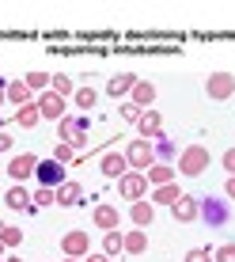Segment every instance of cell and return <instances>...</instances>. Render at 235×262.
I'll return each mask as SVG.
<instances>
[{
	"label": "cell",
	"instance_id": "cell-1",
	"mask_svg": "<svg viewBox=\"0 0 235 262\" xmlns=\"http://www.w3.org/2000/svg\"><path fill=\"white\" fill-rule=\"evenodd\" d=\"M197 216L209 224V232H220V228H228V224H231V205L220 202V198H205Z\"/></svg>",
	"mask_w": 235,
	"mask_h": 262
},
{
	"label": "cell",
	"instance_id": "cell-2",
	"mask_svg": "<svg viewBox=\"0 0 235 262\" xmlns=\"http://www.w3.org/2000/svg\"><path fill=\"white\" fill-rule=\"evenodd\" d=\"M209 148L205 144H190V148L178 152V171L182 175H201V171H209Z\"/></svg>",
	"mask_w": 235,
	"mask_h": 262
},
{
	"label": "cell",
	"instance_id": "cell-3",
	"mask_svg": "<svg viewBox=\"0 0 235 262\" xmlns=\"http://www.w3.org/2000/svg\"><path fill=\"white\" fill-rule=\"evenodd\" d=\"M57 141L72 144V148H80V144H87V118H61L57 122Z\"/></svg>",
	"mask_w": 235,
	"mask_h": 262
},
{
	"label": "cell",
	"instance_id": "cell-4",
	"mask_svg": "<svg viewBox=\"0 0 235 262\" xmlns=\"http://www.w3.org/2000/svg\"><path fill=\"white\" fill-rule=\"evenodd\" d=\"M118 194H122L125 202H140V198H148V179H144V171H125V175L118 179Z\"/></svg>",
	"mask_w": 235,
	"mask_h": 262
},
{
	"label": "cell",
	"instance_id": "cell-5",
	"mask_svg": "<svg viewBox=\"0 0 235 262\" xmlns=\"http://www.w3.org/2000/svg\"><path fill=\"white\" fill-rule=\"evenodd\" d=\"M61 251H65V258L91 255V236H87V232H65V236H61Z\"/></svg>",
	"mask_w": 235,
	"mask_h": 262
},
{
	"label": "cell",
	"instance_id": "cell-6",
	"mask_svg": "<svg viewBox=\"0 0 235 262\" xmlns=\"http://www.w3.org/2000/svg\"><path fill=\"white\" fill-rule=\"evenodd\" d=\"M205 92H209V99H216V103H220V99H231L235 95V76L231 72H213V76L205 80Z\"/></svg>",
	"mask_w": 235,
	"mask_h": 262
},
{
	"label": "cell",
	"instance_id": "cell-7",
	"mask_svg": "<svg viewBox=\"0 0 235 262\" xmlns=\"http://www.w3.org/2000/svg\"><path fill=\"white\" fill-rule=\"evenodd\" d=\"M65 164H57V160H38V171H34V179H38V186H50V190H57L61 183H65Z\"/></svg>",
	"mask_w": 235,
	"mask_h": 262
},
{
	"label": "cell",
	"instance_id": "cell-8",
	"mask_svg": "<svg viewBox=\"0 0 235 262\" xmlns=\"http://www.w3.org/2000/svg\"><path fill=\"white\" fill-rule=\"evenodd\" d=\"M34 171H38V156H31V152H23V156H12V160H8V175H12L15 183H23V179H34Z\"/></svg>",
	"mask_w": 235,
	"mask_h": 262
},
{
	"label": "cell",
	"instance_id": "cell-9",
	"mask_svg": "<svg viewBox=\"0 0 235 262\" xmlns=\"http://www.w3.org/2000/svg\"><path fill=\"white\" fill-rule=\"evenodd\" d=\"M125 160H129V167L148 171V167H152V160H156V152H152V144H148V141H133L129 148H125Z\"/></svg>",
	"mask_w": 235,
	"mask_h": 262
},
{
	"label": "cell",
	"instance_id": "cell-10",
	"mask_svg": "<svg viewBox=\"0 0 235 262\" xmlns=\"http://www.w3.org/2000/svg\"><path fill=\"white\" fill-rule=\"evenodd\" d=\"M171 213H175L178 224H190V221H197V213H201V202H197L194 194H178V202L171 205Z\"/></svg>",
	"mask_w": 235,
	"mask_h": 262
},
{
	"label": "cell",
	"instance_id": "cell-11",
	"mask_svg": "<svg viewBox=\"0 0 235 262\" xmlns=\"http://www.w3.org/2000/svg\"><path fill=\"white\" fill-rule=\"evenodd\" d=\"M38 111H42V118L61 122V118H65V99H61L57 92H42L38 95Z\"/></svg>",
	"mask_w": 235,
	"mask_h": 262
},
{
	"label": "cell",
	"instance_id": "cell-12",
	"mask_svg": "<svg viewBox=\"0 0 235 262\" xmlns=\"http://www.w3.org/2000/svg\"><path fill=\"white\" fill-rule=\"evenodd\" d=\"M99 167H103V175H106V179H122L125 171H129V160H125V152H103Z\"/></svg>",
	"mask_w": 235,
	"mask_h": 262
},
{
	"label": "cell",
	"instance_id": "cell-13",
	"mask_svg": "<svg viewBox=\"0 0 235 262\" xmlns=\"http://www.w3.org/2000/svg\"><path fill=\"white\" fill-rule=\"evenodd\" d=\"M137 129H140V137H144V141H148V137L156 141L159 133H163V118H159V111H144V114H140V122H137Z\"/></svg>",
	"mask_w": 235,
	"mask_h": 262
},
{
	"label": "cell",
	"instance_id": "cell-14",
	"mask_svg": "<svg viewBox=\"0 0 235 262\" xmlns=\"http://www.w3.org/2000/svg\"><path fill=\"white\" fill-rule=\"evenodd\" d=\"M129 216H133V224H137V228H148V224L156 221V202H148V198H140V202H133Z\"/></svg>",
	"mask_w": 235,
	"mask_h": 262
},
{
	"label": "cell",
	"instance_id": "cell-15",
	"mask_svg": "<svg viewBox=\"0 0 235 262\" xmlns=\"http://www.w3.org/2000/svg\"><path fill=\"white\" fill-rule=\"evenodd\" d=\"M91 221H95V228H103V232H114L122 216H118V209H114V205H95Z\"/></svg>",
	"mask_w": 235,
	"mask_h": 262
},
{
	"label": "cell",
	"instance_id": "cell-16",
	"mask_svg": "<svg viewBox=\"0 0 235 262\" xmlns=\"http://www.w3.org/2000/svg\"><path fill=\"white\" fill-rule=\"evenodd\" d=\"M133 84H137V76H133V72H118V76H110L106 80V95H129L133 92Z\"/></svg>",
	"mask_w": 235,
	"mask_h": 262
},
{
	"label": "cell",
	"instance_id": "cell-17",
	"mask_svg": "<svg viewBox=\"0 0 235 262\" xmlns=\"http://www.w3.org/2000/svg\"><path fill=\"white\" fill-rule=\"evenodd\" d=\"M42 122V111H38V103H27L15 111V125H23V129H34V125Z\"/></svg>",
	"mask_w": 235,
	"mask_h": 262
},
{
	"label": "cell",
	"instance_id": "cell-18",
	"mask_svg": "<svg viewBox=\"0 0 235 262\" xmlns=\"http://www.w3.org/2000/svg\"><path fill=\"white\" fill-rule=\"evenodd\" d=\"M80 202H84L80 183H61L57 186V205H80Z\"/></svg>",
	"mask_w": 235,
	"mask_h": 262
},
{
	"label": "cell",
	"instance_id": "cell-19",
	"mask_svg": "<svg viewBox=\"0 0 235 262\" xmlns=\"http://www.w3.org/2000/svg\"><path fill=\"white\" fill-rule=\"evenodd\" d=\"M133 103H137L140 106V111H144V106H152V99H156V88H152L148 84V80H137V84H133Z\"/></svg>",
	"mask_w": 235,
	"mask_h": 262
},
{
	"label": "cell",
	"instance_id": "cell-20",
	"mask_svg": "<svg viewBox=\"0 0 235 262\" xmlns=\"http://www.w3.org/2000/svg\"><path fill=\"white\" fill-rule=\"evenodd\" d=\"M4 202L12 205V209H34V202H31V194H27V186H12V190L4 194Z\"/></svg>",
	"mask_w": 235,
	"mask_h": 262
},
{
	"label": "cell",
	"instance_id": "cell-21",
	"mask_svg": "<svg viewBox=\"0 0 235 262\" xmlns=\"http://www.w3.org/2000/svg\"><path fill=\"white\" fill-rule=\"evenodd\" d=\"M144 179H148V183H156V186H163V183H175V167H171V164H152Z\"/></svg>",
	"mask_w": 235,
	"mask_h": 262
},
{
	"label": "cell",
	"instance_id": "cell-22",
	"mask_svg": "<svg viewBox=\"0 0 235 262\" xmlns=\"http://www.w3.org/2000/svg\"><path fill=\"white\" fill-rule=\"evenodd\" d=\"M8 103L27 106V103H31V88H27L23 80H12V84H8Z\"/></svg>",
	"mask_w": 235,
	"mask_h": 262
},
{
	"label": "cell",
	"instance_id": "cell-23",
	"mask_svg": "<svg viewBox=\"0 0 235 262\" xmlns=\"http://www.w3.org/2000/svg\"><path fill=\"white\" fill-rule=\"evenodd\" d=\"M144 247H148V232H125V251L129 255H144Z\"/></svg>",
	"mask_w": 235,
	"mask_h": 262
},
{
	"label": "cell",
	"instance_id": "cell-24",
	"mask_svg": "<svg viewBox=\"0 0 235 262\" xmlns=\"http://www.w3.org/2000/svg\"><path fill=\"white\" fill-rule=\"evenodd\" d=\"M178 194H182V190H178L175 183H163V186H156V190H152L148 202H167V205H175V202H178Z\"/></svg>",
	"mask_w": 235,
	"mask_h": 262
},
{
	"label": "cell",
	"instance_id": "cell-25",
	"mask_svg": "<svg viewBox=\"0 0 235 262\" xmlns=\"http://www.w3.org/2000/svg\"><path fill=\"white\" fill-rule=\"evenodd\" d=\"M118 251H125V236L114 228V232H106V236H103V255H110V258H114Z\"/></svg>",
	"mask_w": 235,
	"mask_h": 262
},
{
	"label": "cell",
	"instance_id": "cell-26",
	"mask_svg": "<svg viewBox=\"0 0 235 262\" xmlns=\"http://www.w3.org/2000/svg\"><path fill=\"white\" fill-rule=\"evenodd\" d=\"M152 152H156V156H159V160H163V164H167V160H175V156H178V148H175V141H167V137H163V133H159V137H156V144H152Z\"/></svg>",
	"mask_w": 235,
	"mask_h": 262
},
{
	"label": "cell",
	"instance_id": "cell-27",
	"mask_svg": "<svg viewBox=\"0 0 235 262\" xmlns=\"http://www.w3.org/2000/svg\"><path fill=\"white\" fill-rule=\"evenodd\" d=\"M50 72H27V80H23V84L27 88H31V92H46V88H50Z\"/></svg>",
	"mask_w": 235,
	"mask_h": 262
},
{
	"label": "cell",
	"instance_id": "cell-28",
	"mask_svg": "<svg viewBox=\"0 0 235 262\" xmlns=\"http://www.w3.org/2000/svg\"><path fill=\"white\" fill-rule=\"evenodd\" d=\"M95 88H76V106H80V111H91V106H95Z\"/></svg>",
	"mask_w": 235,
	"mask_h": 262
},
{
	"label": "cell",
	"instance_id": "cell-29",
	"mask_svg": "<svg viewBox=\"0 0 235 262\" xmlns=\"http://www.w3.org/2000/svg\"><path fill=\"white\" fill-rule=\"evenodd\" d=\"M50 88H53V92H57L61 99H65V95H76V88H72V80H68V76H61V72H57V76L50 80Z\"/></svg>",
	"mask_w": 235,
	"mask_h": 262
},
{
	"label": "cell",
	"instance_id": "cell-30",
	"mask_svg": "<svg viewBox=\"0 0 235 262\" xmlns=\"http://www.w3.org/2000/svg\"><path fill=\"white\" fill-rule=\"evenodd\" d=\"M31 202H34V205H53V202H57V190H50V186H38V190L31 194Z\"/></svg>",
	"mask_w": 235,
	"mask_h": 262
},
{
	"label": "cell",
	"instance_id": "cell-31",
	"mask_svg": "<svg viewBox=\"0 0 235 262\" xmlns=\"http://www.w3.org/2000/svg\"><path fill=\"white\" fill-rule=\"evenodd\" d=\"M72 152H76V148H72V144L57 141V148H53V160H57V164H72V160H76V156H72Z\"/></svg>",
	"mask_w": 235,
	"mask_h": 262
},
{
	"label": "cell",
	"instance_id": "cell-32",
	"mask_svg": "<svg viewBox=\"0 0 235 262\" xmlns=\"http://www.w3.org/2000/svg\"><path fill=\"white\" fill-rule=\"evenodd\" d=\"M0 239H4V247H19V243H23V228H4Z\"/></svg>",
	"mask_w": 235,
	"mask_h": 262
},
{
	"label": "cell",
	"instance_id": "cell-33",
	"mask_svg": "<svg viewBox=\"0 0 235 262\" xmlns=\"http://www.w3.org/2000/svg\"><path fill=\"white\" fill-rule=\"evenodd\" d=\"M216 262H235V243H220V247L213 251Z\"/></svg>",
	"mask_w": 235,
	"mask_h": 262
},
{
	"label": "cell",
	"instance_id": "cell-34",
	"mask_svg": "<svg viewBox=\"0 0 235 262\" xmlns=\"http://www.w3.org/2000/svg\"><path fill=\"white\" fill-rule=\"evenodd\" d=\"M140 114H144V111H140L137 103H122V118H125V122L137 125V122H140Z\"/></svg>",
	"mask_w": 235,
	"mask_h": 262
},
{
	"label": "cell",
	"instance_id": "cell-35",
	"mask_svg": "<svg viewBox=\"0 0 235 262\" xmlns=\"http://www.w3.org/2000/svg\"><path fill=\"white\" fill-rule=\"evenodd\" d=\"M186 262H209V251H205V247H194V251L186 255Z\"/></svg>",
	"mask_w": 235,
	"mask_h": 262
},
{
	"label": "cell",
	"instance_id": "cell-36",
	"mask_svg": "<svg viewBox=\"0 0 235 262\" xmlns=\"http://www.w3.org/2000/svg\"><path fill=\"white\" fill-rule=\"evenodd\" d=\"M220 164H224V171H231V175H235V148L224 152V156H220Z\"/></svg>",
	"mask_w": 235,
	"mask_h": 262
},
{
	"label": "cell",
	"instance_id": "cell-37",
	"mask_svg": "<svg viewBox=\"0 0 235 262\" xmlns=\"http://www.w3.org/2000/svg\"><path fill=\"white\" fill-rule=\"evenodd\" d=\"M8 148H12V137H8V133L0 129V152H8Z\"/></svg>",
	"mask_w": 235,
	"mask_h": 262
},
{
	"label": "cell",
	"instance_id": "cell-38",
	"mask_svg": "<svg viewBox=\"0 0 235 262\" xmlns=\"http://www.w3.org/2000/svg\"><path fill=\"white\" fill-rule=\"evenodd\" d=\"M87 262H110V255H103V251H99V255H87Z\"/></svg>",
	"mask_w": 235,
	"mask_h": 262
},
{
	"label": "cell",
	"instance_id": "cell-39",
	"mask_svg": "<svg viewBox=\"0 0 235 262\" xmlns=\"http://www.w3.org/2000/svg\"><path fill=\"white\" fill-rule=\"evenodd\" d=\"M224 190H228V198H231V202H235V175L228 179V186H224Z\"/></svg>",
	"mask_w": 235,
	"mask_h": 262
},
{
	"label": "cell",
	"instance_id": "cell-40",
	"mask_svg": "<svg viewBox=\"0 0 235 262\" xmlns=\"http://www.w3.org/2000/svg\"><path fill=\"white\" fill-rule=\"evenodd\" d=\"M4 228H8V224H4V221H0V232H4ZM0 255H4V239H0Z\"/></svg>",
	"mask_w": 235,
	"mask_h": 262
},
{
	"label": "cell",
	"instance_id": "cell-41",
	"mask_svg": "<svg viewBox=\"0 0 235 262\" xmlns=\"http://www.w3.org/2000/svg\"><path fill=\"white\" fill-rule=\"evenodd\" d=\"M4 99H8V88H4V84H0V103H4Z\"/></svg>",
	"mask_w": 235,
	"mask_h": 262
},
{
	"label": "cell",
	"instance_id": "cell-42",
	"mask_svg": "<svg viewBox=\"0 0 235 262\" xmlns=\"http://www.w3.org/2000/svg\"><path fill=\"white\" fill-rule=\"evenodd\" d=\"M65 262H80V258H65Z\"/></svg>",
	"mask_w": 235,
	"mask_h": 262
},
{
	"label": "cell",
	"instance_id": "cell-43",
	"mask_svg": "<svg viewBox=\"0 0 235 262\" xmlns=\"http://www.w3.org/2000/svg\"><path fill=\"white\" fill-rule=\"evenodd\" d=\"M8 262H19V258H8Z\"/></svg>",
	"mask_w": 235,
	"mask_h": 262
},
{
	"label": "cell",
	"instance_id": "cell-44",
	"mask_svg": "<svg viewBox=\"0 0 235 262\" xmlns=\"http://www.w3.org/2000/svg\"><path fill=\"white\" fill-rule=\"evenodd\" d=\"M0 262H8V258H0Z\"/></svg>",
	"mask_w": 235,
	"mask_h": 262
}]
</instances>
